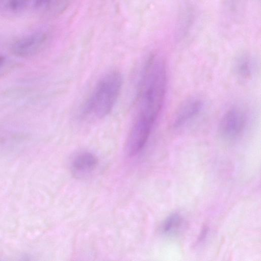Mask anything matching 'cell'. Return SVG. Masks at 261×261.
<instances>
[{
    "mask_svg": "<svg viewBox=\"0 0 261 261\" xmlns=\"http://www.w3.org/2000/svg\"><path fill=\"white\" fill-rule=\"evenodd\" d=\"M247 124V115L245 111L240 107H233L222 116L218 128V135L224 141H235L243 135Z\"/></svg>",
    "mask_w": 261,
    "mask_h": 261,
    "instance_id": "cell-3",
    "label": "cell"
},
{
    "mask_svg": "<svg viewBox=\"0 0 261 261\" xmlns=\"http://www.w3.org/2000/svg\"><path fill=\"white\" fill-rule=\"evenodd\" d=\"M123 85V76L117 70L105 74L95 85L82 105L83 118L101 119L112 111L119 97Z\"/></svg>",
    "mask_w": 261,
    "mask_h": 261,
    "instance_id": "cell-2",
    "label": "cell"
},
{
    "mask_svg": "<svg viewBox=\"0 0 261 261\" xmlns=\"http://www.w3.org/2000/svg\"><path fill=\"white\" fill-rule=\"evenodd\" d=\"M166 86L164 61L156 55L150 56L145 63L138 83L135 114L125 145L129 156L137 154L147 143L162 110Z\"/></svg>",
    "mask_w": 261,
    "mask_h": 261,
    "instance_id": "cell-1",
    "label": "cell"
},
{
    "mask_svg": "<svg viewBox=\"0 0 261 261\" xmlns=\"http://www.w3.org/2000/svg\"><path fill=\"white\" fill-rule=\"evenodd\" d=\"M29 9V0H0V15L13 19L20 16Z\"/></svg>",
    "mask_w": 261,
    "mask_h": 261,
    "instance_id": "cell-7",
    "label": "cell"
},
{
    "mask_svg": "<svg viewBox=\"0 0 261 261\" xmlns=\"http://www.w3.org/2000/svg\"><path fill=\"white\" fill-rule=\"evenodd\" d=\"M203 108L202 101L198 98H192L185 101L174 117L173 128L179 129L187 125L199 116Z\"/></svg>",
    "mask_w": 261,
    "mask_h": 261,
    "instance_id": "cell-5",
    "label": "cell"
},
{
    "mask_svg": "<svg viewBox=\"0 0 261 261\" xmlns=\"http://www.w3.org/2000/svg\"><path fill=\"white\" fill-rule=\"evenodd\" d=\"M98 163V159L94 154L89 152H82L73 159L71 170L75 176L87 175L96 169Z\"/></svg>",
    "mask_w": 261,
    "mask_h": 261,
    "instance_id": "cell-6",
    "label": "cell"
},
{
    "mask_svg": "<svg viewBox=\"0 0 261 261\" xmlns=\"http://www.w3.org/2000/svg\"><path fill=\"white\" fill-rule=\"evenodd\" d=\"M182 219L177 213L167 217L162 225L163 232L167 235H174L178 232L182 224Z\"/></svg>",
    "mask_w": 261,
    "mask_h": 261,
    "instance_id": "cell-9",
    "label": "cell"
},
{
    "mask_svg": "<svg viewBox=\"0 0 261 261\" xmlns=\"http://www.w3.org/2000/svg\"><path fill=\"white\" fill-rule=\"evenodd\" d=\"M6 63V59L3 55H0V71L5 67Z\"/></svg>",
    "mask_w": 261,
    "mask_h": 261,
    "instance_id": "cell-10",
    "label": "cell"
},
{
    "mask_svg": "<svg viewBox=\"0 0 261 261\" xmlns=\"http://www.w3.org/2000/svg\"><path fill=\"white\" fill-rule=\"evenodd\" d=\"M233 70L237 77L241 80L251 79L254 70V64L252 58L247 55L239 56L234 62Z\"/></svg>",
    "mask_w": 261,
    "mask_h": 261,
    "instance_id": "cell-8",
    "label": "cell"
},
{
    "mask_svg": "<svg viewBox=\"0 0 261 261\" xmlns=\"http://www.w3.org/2000/svg\"><path fill=\"white\" fill-rule=\"evenodd\" d=\"M46 39V35L41 32L35 33L25 36L13 44L12 52L19 57L32 56L41 49Z\"/></svg>",
    "mask_w": 261,
    "mask_h": 261,
    "instance_id": "cell-4",
    "label": "cell"
}]
</instances>
